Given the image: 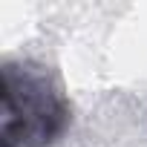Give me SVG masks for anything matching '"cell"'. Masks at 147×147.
I'll use <instances>...</instances> for the list:
<instances>
[{"label": "cell", "mask_w": 147, "mask_h": 147, "mask_svg": "<svg viewBox=\"0 0 147 147\" xmlns=\"http://www.w3.org/2000/svg\"><path fill=\"white\" fill-rule=\"evenodd\" d=\"M69 121V101L43 66L29 61L0 66V147H52Z\"/></svg>", "instance_id": "obj_1"}]
</instances>
